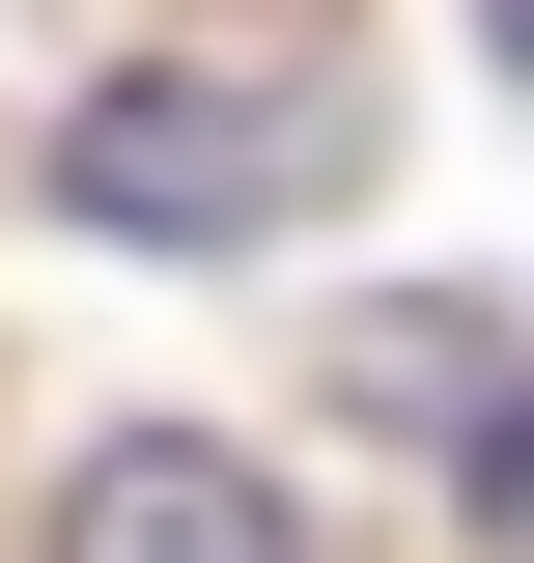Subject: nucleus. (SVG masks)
Returning <instances> with one entry per match:
<instances>
[{"instance_id": "nucleus-1", "label": "nucleus", "mask_w": 534, "mask_h": 563, "mask_svg": "<svg viewBox=\"0 0 534 563\" xmlns=\"http://www.w3.org/2000/svg\"><path fill=\"white\" fill-rule=\"evenodd\" d=\"M337 169H366V85L337 57H141L57 113V198L113 225V254H254V225H310Z\"/></svg>"}, {"instance_id": "nucleus-2", "label": "nucleus", "mask_w": 534, "mask_h": 563, "mask_svg": "<svg viewBox=\"0 0 534 563\" xmlns=\"http://www.w3.org/2000/svg\"><path fill=\"white\" fill-rule=\"evenodd\" d=\"M337 395H366V422H422V451H450V507L534 563V366L478 339V310H337Z\"/></svg>"}, {"instance_id": "nucleus-3", "label": "nucleus", "mask_w": 534, "mask_h": 563, "mask_svg": "<svg viewBox=\"0 0 534 563\" xmlns=\"http://www.w3.org/2000/svg\"><path fill=\"white\" fill-rule=\"evenodd\" d=\"M57 563H310V507H281L254 451H198V422H113L57 479Z\"/></svg>"}]
</instances>
